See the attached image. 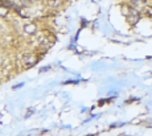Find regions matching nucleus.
<instances>
[{"label":"nucleus","mask_w":152,"mask_h":136,"mask_svg":"<svg viewBox=\"0 0 152 136\" xmlns=\"http://www.w3.org/2000/svg\"><path fill=\"white\" fill-rule=\"evenodd\" d=\"M58 3H60V0H49V1H48V4L50 5V7H57V5H58Z\"/></svg>","instance_id":"5"},{"label":"nucleus","mask_w":152,"mask_h":136,"mask_svg":"<svg viewBox=\"0 0 152 136\" xmlns=\"http://www.w3.org/2000/svg\"><path fill=\"white\" fill-rule=\"evenodd\" d=\"M128 1L131 3V7H135V5L138 4V0H128Z\"/></svg>","instance_id":"6"},{"label":"nucleus","mask_w":152,"mask_h":136,"mask_svg":"<svg viewBox=\"0 0 152 136\" xmlns=\"http://www.w3.org/2000/svg\"><path fill=\"white\" fill-rule=\"evenodd\" d=\"M144 13H145V15H147L148 17H152V7L147 5V7L144 8Z\"/></svg>","instance_id":"4"},{"label":"nucleus","mask_w":152,"mask_h":136,"mask_svg":"<svg viewBox=\"0 0 152 136\" xmlns=\"http://www.w3.org/2000/svg\"><path fill=\"white\" fill-rule=\"evenodd\" d=\"M36 62H37V57L32 56L31 53H28V54H25L24 56V63L27 66H32V65H34Z\"/></svg>","instance_id":"2"},{"label":"nucleus","mask_w":152,"mask_h":136,"mask_svg":"<svg viewBox=\"0 0 152 136\" xmlns=\"http://www.w3.org/2000/svg\"><path fill=\"white\" fill-rule=\"evenodd\" d=\"M25 31H27L28 33L33 34L34 32H36V25H34V24H28L27 27H25Z\"/></svg>","instance_id":"3"},{"label":"nucleus","mask_w":152,"mask_h":136,"mask_svg":"<svg viewBox=\"0 0 152 136\" xmlns=\"http://www.w3.org/2000/svg\"><path fill=\"white\" fill-rule=\"evenodd\" d=\"M127 15V20L130 23H136L139 20V12L136 11L135 7H130L128 8V12L126 13Z\"/></svg>","instance_id":"1"}]
</instances>
